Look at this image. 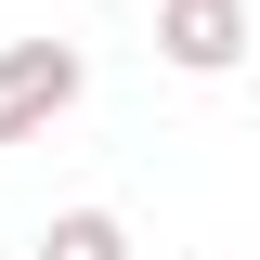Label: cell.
<instances>
[{"label": "cell", "instance_id": "obj_1", "mask_svg": "<svg viewBox=\"0 0 260 260\" xmlns=\"http://www.w3.org/2000/svg\"><path fill=\"white\" fill-rule=\"evenodd\" d=\"M78 91H91V52L78 39H0V143H39Z\"/></svg>", "mask_w": 260, "mask_h": 260}, {"label": "cell", "instance_id": "obj_2", "mask_svg": "<svg viewBox=\"0 0 260 260\" xmlns=\"http://www.w3.org/2000/svg\"><path fill=\"white\" fill-rule=\"evenodd\" d=\"M247 39H260L247 0H156V52L182 65V78H234V65H247Z\"/></svg>", "mask_w": 260, "mask_h": 260}, {"label": "cell", "instance_id": "obj_3", "mask_svg": "<svg viewBox=\"0 0 260 260\" xmlns=\"http://www.w3.org/2000/svg\"><path fill=\"white\" fill-rule=\"evenodd\" d=\"M26 260H130V221H117V208H52Z\"/></svg>", "mask_w": 260, "mask_h": 260}]
</instances>
